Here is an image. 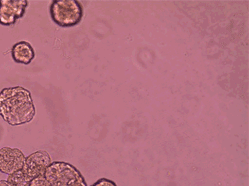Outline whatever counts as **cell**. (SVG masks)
Wrapping results in <instances>:
<instances>
[{"mask_svg":"<svg viewBox=\"0 0 249 186\" xmlns=\"http://www.w3.org/2000/svg\"><path fill=\"white\" fill-rule=\"evenodd\" d=\"M0 186H12L6 180H0Z\"/></svg>","mask_w":249,"mask_h":186,"instance_id":"obj_11","label":"cell"},{"mask_svg":"<svg viewBox=\"0 0 249 186\" xmlns=\"http://www.w3.org/2000/svg\"><path fill=\"white\" fill-rule=\"evenodd\" d=\"M36 108L30 91L22 86L4 88L0 92V116L10 125L30 123Z\"/></svg>","mask_w":249,"mask_h":186,"instance_id":"obj_1","label":"cell"},{"mask_svg":"<svg viewBox=\"0 0 249 186\" xmlns=\"http://www.w3.org/2000/svg\"><path fill=\"white\" fill-rule=\"evenodd\" d=\"M28 186H51L44 176L38 177L31 181Z\"/></svg>","mask_w":249,"mask_h":186,"instance_id":"obj_9","label":"cell"},{"mask_svg":"<svg viewBox=\"0 0 249 186\" xmlns=\"http://www.w3.org/2000/svg\"><path fill=\"white\" fill-rule=\"evenodd\" d=\"M12 55L13 59L17 63L28 65L34 59L35 52L28 42L20 41L13 46Z\"/></svg>","mask_w":249,"mask_h":186,"instance_id":"obj_7","label":"cell"},{"mask_svg":"<svg viewBox=\"0 0 249 186\" xmlns=\"http://www.w3.org/2000/svg\"><path fill=\"white\" fill-rule=\"evenodd\" d=\"M90 186H117L112 181L106 178H102L97 181L96 183Z\"/></svg>","mask_w":249,"mask_h":186,"instance_id":"obj_10","label":"cell"},{"mask_svg":"<svg viewBox=\"0 0 249 186\" xmlns=\"http://www.w3.org/2000/svg\"><path fill=\"white\" fill-rule=\"evenodd\" d=\"M28 5L27 0H0V24L13 25L23 16Z\"/></svg>","mask_w":249,"mask_h":186,"instance_id":"obj_5","label":"cell"},{"mask_svg":"<svg viewBox=\"0 0 249 186\" xmlns=\"http://www.w3.org/2000/svg\"><path fill=\"white\" fill-rule=\"evenodd\" d=\"M52 163L50 155L45 150H39L26 157L21 170L31 182L35 178L44 176Z\"/></svg>","mask_w":249,"mask_h":186,"instance_id":"obj_4","label":"cell"},{"mask_svg":"<svg viewBox=\"0 0 249 186\" xmlns=\"http://www.w3.org/2000/svg\"><path fill=\"white\" fill-rule=\"evenodd\" d=\"M6 181L12 186H28L30 183L21 170L8 175Z\"/></svg>","mask_w":249,"mask_h":186,"instance_id":"obj_8","label":"cell"},{"mask_svg":"<svg viewBox=\"0 0 249 186\" xmlns=\"http://www.w3.org/2000/svg\"><path fill=\"white\" fill-rule=\"evenodd\" d=\"M44 177L51 186H88L81 172L74 166L64 161L53 162Z\"/></svg>","mask_w":249,"mask_h":186,"instance_id":"obj_2","label":"cell"},{"mask_svg":"<svg viewBox=\"0 0 249 186\" xmlns=\"http://www.w3.org/2000/svg\"><path fill=\"white\" fill-rule=\"evenodd\" d=\"M26 157L18 148L8 147L0 149V172L10 175L23 167Z\"/></svg>","mask_w":249,"mask_h":186,"instance_id":"obj_6","label":"cell"},{"mask_svg":"<svg viewBox=\"0 0 249 186\" xmlns=\"http://www.w3.org/2000/svg\"><path fill=\"white\" fill-rule=\"evenodd\" d=\"M53 21L62 28L73 27L81 21L83 7L77 0H54L50 6Z\"/></svg>","mask_w":249,"mask_h":186,"instance_id":"obj_3","label":"cell"}]
</instances>
